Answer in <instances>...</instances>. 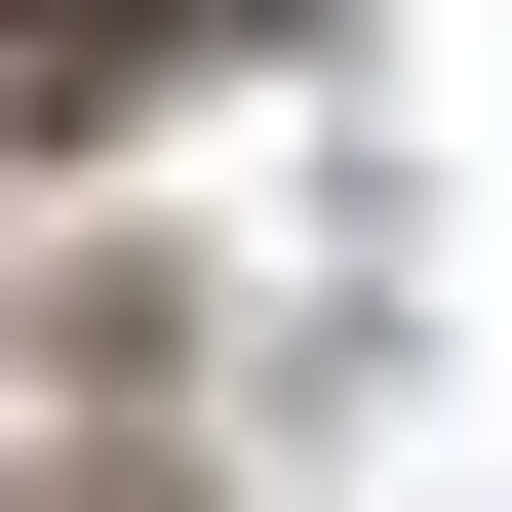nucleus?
<instances>
[{"mask_svg": "<svg viewBox=\"0 0 512 512\" xmlns=\"http://www.w3.org/2000/svg\"><path fill=\"white\" fill-rule=\"evenodd\" d=\"M0 79H119V0H0Z\"/></svg>", "mask_w": 512, "mask_h": 512, "instance_id": "nucleus-1", "label": "nucleus"}]
</instances>
